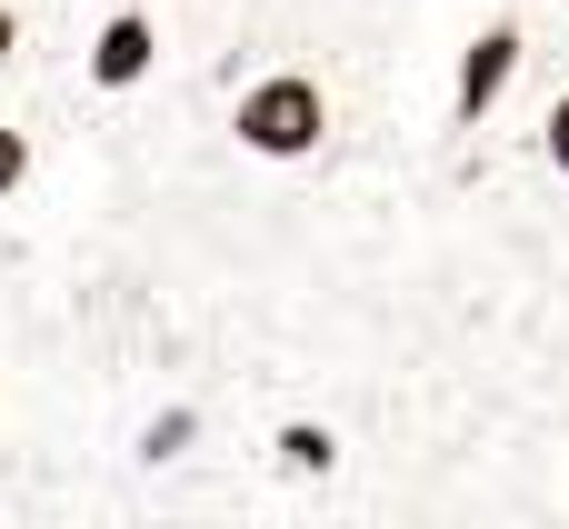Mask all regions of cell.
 Listing matches in <instances>:
<instances>
[{
	"label": "cell",
	"mask_w": 569,
	"mask_h": 529,
	"mask_svg": "<svg viewBox=\"0 0 569 529\" xmlns=\"http://www.w3.org/2000/svg\"><path fill=\"white\" fill-rule=\"evenodd\" d=\"M120 10H150V0H120Z\"/></svg>",
	"instance_id": "obj_10"
},
{
	"label": "cell",
	"mask_w": 569,
	"mask_h": 529,
	"mask_svg": "<svg viewBox=\"0 0 569 529\" xmlns=\"http://www.w3.org/2000/svg\"><path fill=\"white\" fill-rule=\"evenodd\" d=\"M230 140H240L250 160H310V150L330 140V90H320L310 70H270V80L240 90Z\"/></svg>",
	"instance_id": "obj_1"
},
{
	"label": "cell",
	"mask_w": 569,
	"mask_h": 529,
	"mask_svg": "<svg viewBox=\"0 0 569 529\" xmlns=\"http://www.w3.org/2000/svg\"><path fill=\"white\" fill-rule=\"evenodd\" d=\"M520 50H530V40H520L510 20H490V30L460 50V80H450V120H460V130H480V120L510 100V80H520Z\"/></svg>",
	"instance_id": "obj_4"
},
{
	"label": "cell",
	"mask_w": 569,
	"mask_h": 529,
	"mask_svg": "<svg viewBox=\"0 0 569 529\" xmlns=\"http://www.w3.org/2000/svg\"><path fill=\"white\" fill-rule=\"evenodd\" d=\"M350 450H360V440H350L330 410H280V420L260 430V460H270V480H280V490H340Z\"/></svg>",
	"instance_id": "obj_2"
},
{
	"label": "cell",
	"mask_w": 569,
	"mask_h": 529,
	"mask_svg": "<svg viewBox=\"0 0 569 529\" xmlns=\"http://www.w3.org/2000/svg\"><path fill=\"white\" fill-rule=\"evenodd\" d=\"M10 50H20V20H10V0H0V70H10Z\"/></svg>",
	"instance_id": "obj_8"
},
{
	"label": "cell",
	"mask_w": 569,
	"mask_h": 529,
	"mask_svg": "<svg viewBox=\"0 0 569 529\" xmlns=\"http://www.w3.org/2000/svg\"><path fill=\"white\" fill-rule=\"evenodd\" d=\"M150 70H160V30H150V10H110L100 40H90V80H100V90H140Z\"/></svg>",
	"instance_id": "obj_5"
},
{
	"label": "cell",
	"mask_w": 569,
	"mask_h": 529,
	"mask_svg": "<svg viewBox=\"0 0 569 529\" xmlns=\"http://www.w3.org/2000/svg\"><path fill=\"white\" fill-rule=\"evenodd\" d=\"M200 450H210V400H200V390H170V400H150V410H140V430H130V450H120V460H130L140 480H180Z\"/></svg>",
	"instance_id": "obj_3"
},
{
	"label": "cell",
	"mask_w": 569,
	"mask_h": 529,
	"mask_svg": "<svg viewBox=\"0 0 569 529\" xmlns=\"http://www.w3.org/2000/svg\"><path fill=\"white\" fill-rule=\"evenodd\" d=\"M30 190V130H0V210Z\"/></svg>",
	"instance_id": "obj_6"
},
{
	"label": "cell",
	"mask_w": 569,
	"mask_h": 529,
	"mask_svg": "<svg viewBox=\"0 0 569 529\" xmlns=\"http://www.w3.org/2000/svg\"><path fill=\"white\" fill-rule=\"evenodd\" d=\"M0 420H10V380H0Z\"/></svg>",
	"instance_id": "obj_9"
},
{
	"label": "cell",
	"mask_w": 569,
	"mask_h": 529,
	"mask_svg": "<svg viewBox=\"0 0 569 529\" xmlns=\"http://www.w3.org/2000/svg\"><path fill=\"white\" fill-rule=\"evenodd\" d=\"M540 150H550V170L569 180V90L550 100V120H540Z\"/></svg>",
	"instance_id": "obj_7"
}]
</instances>
